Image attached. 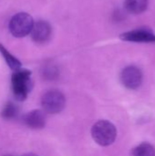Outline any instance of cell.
<instances>
[{"label":"cell","instance_id":"obj_5","mask_svg":"<svg viewBox=\"0 0 155 156\" xmlns=\"http://www.w3.org/2000/svg\"><path fill=\"white\" fill-rule=\"evenodd\" d=\"M121 82L122 84L128 90H137L141 87L143 80V75L142 70L133 65L125 67L120 75Z\"/></svg>","mask_w":155,"mask_h":156},{"label":"cell","instance_id":"obj_1","mask_svg":"<svg viewBox=\"0 0 155 156\" xmlns=\"http://www.w3.org/2000/svg\"><path fill=\"white\" fill-rule=\"evenodd\" d=\"M11 83L15 99L18 101H25L32 88L31 71L25 69L15 70L12 75Z\"/></svg>","mask_w":155,"mask_h":156},{"label":"cell","instance_id":"obj_6","mask_svg":"<svg viewBox=\"0 0 155 156\" xmlns=\"http://www.w3.org/2000/svg\"><path fill=\"white\" fill-rule=\"evenodd\" d=\"M120 38L128 42L155 43V34L151 29L145 27L124 32L120 35Z\"/></svg>","mask_w":155,"mask_h":156},{"label":"cell","instance_id":"obj_14","mask_svg":"<svg viewBox=\"0 0 155 156\" xmlns=\"http://www.w3.org/2000/svg\"><path fill=\"white\" fill-rule=\"evenodd\" d=\"M5 156H13V155H5Z\"/></svg>","mask_w":155,"mask_h":156},{"label":"cell","instance_id":"obj_9","mask_svg":"<svg viewBox=\"0 0 155 156\" xmlns=\"http://www.w3.org/2000/svg\"><path fill=\"white\" fill-rule=\"evenodd\" d=\"M149 5V0H124L123 5L127 12L139 15L143 13Z\"/></svg>","mask_w":155,"mask_h":156},{"label":"cell","instance_id":"obj_7","mask_svg":"<svg viewBox=\"0 0 155 156\" xmlns=\"http://www.w3.org/2000/svg\"><path fill=\"white\" fill-rule=\"evenodd\" d=\"M51 27L44 20H39L34 23L32 29L30 31V36L32 39L37 43H45L51 37Z\"/></svg>","mask_w":155,"mask_h":156},{"label":"cell","instance_id":"obj_8","mask_svg":"<svg viewBox=\"0 0 155 156\" xmlns=\"http://www.w3.org/2000/svg\"><path fill=\"white\" fill-rule=\"evenodd\" d=\"M23 122L25 125L30 129L37 130L42 129L46 124V119L43 112L38 110H34L26 113L23 118Z\"/></svg>","mask_w":155,"mask_h":156},{"label":"cell","instance_id":"obj_4","mask_svg":"<svg viewBox=\"0 0 155 156\" xmlns=\"http://www.w3.org/2000/svg\"><path fill=\"white\" fill-rule=\"evenodd\" d=\"M42 107L47 113L56 114L60 112L66 103L65 96L58 90H49L42 97Z\"/></svg>","mask_w":155,"mask_h":156},{"label":"cell","instance_id":"obj_3","mask_svg":"<svg viewBox=\"0 0 155 156\" xmlns=\"http://www.w3.org/2000/svg\"><path fill=\"white\" fill-rule=\"evenodd\" d=\"M34 20L32 16L25 12L16 14L9 22V30L16 37H24L30 34Z\"/></svg>","mask_w":155,"mask_h":156},{"label":"cell","instance_id":"obj_10","mask_svg":"<svg viewBox=\"0 0 155 156\" xmlns=\"http://www.w3.org/2000/svg\"><path fill=\"white\" fill-rule=\"evenodd\" d=\"M0 53L4 57L6 64L9 66V68L11 69H13L15 71V70L21 69V62L16 57H14L2 44H0Z\"/></svg>","mask_w":155,"mask_h":156},{"label":"cell","instance_id":"obj_2","mask_svg":"<svg viewBox=\"0 0 155 156\" xmlns=\"http://www.w3.org/2000/svg\"><path fill=\"white\" fill-rule=\"evenodd\" d=\"M91 136L98 144L101 146H109L115 142L117 130L114 124L111 122L101 120L92 126Z\"/></svg>","mask_w":155,"mask_h":156},{"label":"cell","instance_id":"obj_12","mask_svg":"<svg viewBox=\"0 0 155 156\" xmlns=\"http://www.w3.org/2000/svg\"><path fill=\"white\" fill-rule=\"evenodd\" d=\"M18 115V108L13 102L9 101L5 104L2 111V116L5 120H13Z\"/></svg>","mask_w":155,"mask_h":156},{"label":"cell","instance_id":"obj_11","mask_svg":"<svg viewBox=\"0 0 155 156\" xmlns=\"http://www.w3.org/2000/svg\"><path fill=\"white\" fill-rule=\"evenodd\" d=\"M132 156H155V148L150 144L143 143L136 146L132 152Z\"/></svg>","mask_w":155,"mask_h":156},{"label":"cell","instance_id":"obj_13","mask_svg":"<svg viewBox=\"0 0 155 156\" xmlns=\"http://www.w3.org/2000/svg\"><path fill=\"white\" fill-rule=\"evenodd\" d=\"M22 156H38V155L34 154H24V155H22Z\"/></svg>","mask_w":155,"mask_h":156}]
</instances>
